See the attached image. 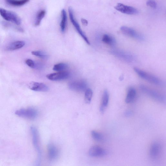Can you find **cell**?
I'll return each instance as SVG.
<instances>
[{
	"label": "cell",
	"mask_w": 166,
	"mask_h": 166,
	"mask_svg": "<svg viewBox=\"0 0 166 166\" xmlns=\"http://www.w3.org/2000/svg\"><path fill=\"white\" fill-rule=\"evenodd\" d=\"M134 71L141 78L149 82L158 85L162 86L163 85V81L156 76L149 74L137 68H134Z\"/></svg>",
	"instance_id": "1"
},
{
	"label": "cell",
	"mask_w": 166,
	"mask_h": 166,
	"mask_svg": "<svg viewBox=\"0 0 166 166\" xmlns=\"http://www.w3.org/2000/svg\"><path fill=\"white\" fill-rule=\"evenodd\" d=\"M31 131L32 136V143L38 154L36 164L37 165H39L41 161L42 155L39 145V132L36 128L34 126L31 127Z\"/></svg>",
	"instance_id": "2"
},
{
	"label": "cell",
	"mask_w": 166,
	"mask_h": 166,
	"mask_svg": "<svg viewBox=\"0 0 166 166\" xmlns=\"http://www.w3.org/2000/svg\"><path fill=\"white\" fill-rule=\"evenodd\" d=\"M0 14L5 20L12 22L18 25L21 24V19L14 12L0 8Z\"/></svg>",
	"instance_id": "3"
},
{
	"label": "cell",
	"mask_w": 166,
	"mask_h": 166,
	"mask_svg": "<svg viewBox=\"0 0 166 166\" xmlns=\"http://www.w3.org/2000/svg\"><path fill=\"white\" fill-rule=\"evenodd\" d=\"M16 115L20 117L30 119H33L37 115V112L36 110L32 108H23L16 111Z\"/></svg>",
	"instance_id": "4"
},
{
	"label": "cell",
	"mask_w": 166,
	"mask_h": 166,
	"mask_svg": "<svg viewBox=\"0 0 166 166\" xmlns=\"http://www.w3.org/2000/svg\"><path fill=\"white\" fill-rule=\"evenodd\" d=\"M140 89L143 93L156 100L157 101L162 103L165 102L166 99L165 96L155 91L152 90L143 85H141Z\"/></svg>",
	"instance_id": "5"
},
{
	"label": "cell",
	"mask_w": 166,
	"mask_h": 166,
	"mask_svg": "<svg viewBox=\"0 0 166 166\" xmlns=\"http://www.w3.org/2000/svg\"><path fill=\"white\" fill-rule=\"evenodd\" d=\"M68 10L70 20L73 25L75 27L79 34H80L81 36L82 37L86 43H87L88 45H90V43L89 42L88 38L87 37L85 34L84 33L82 30L81 29L80 26L77 21H76L75 19L72 8L71 7H69Z\"/></svg>",
	"instance_id": "6"
},
{
	"label": "cell",
	"mask_w": 166,
	"mask_h": 166,
	"mask_svg": "<svg viewBox=\"0 0 166 166\" xmlns=\"http://www.w3.org/2000/svg\"><path fill=\"white\" fill-rule=\"evenodd\" d=\"M111 53L122 60L128 63H132L135 61V58L134 56L124 51L114 50L111 51Z\"/></svg>",
	"instance_id": "7"
},
{
	"label": "cell",
	"mask_w": 166,
	"mask_h": 166,
	"mask_svg": "<svg viewBox=\"0 0 166 166\" xmlns=\"http://www.w3.org/2000/svg\"><path fill=\"white\" fill-rule=\"evenodd\" d=\"M115 8L118 11L128 15H136L138 14L139 12L134 7L121 3L117 4Z\"/></svg>",
	"instance_id": "8"
},
{
	"label": "cell",
	"mask_w": 166,
	"mask_h": 166,
	"mask_svg": "<svg viewBox=\"0 0 166 166\" xmlns=\"http://www.w3.org/2000/svg\"><path fill=\"white\" fill-rule=\"evenodd\" d=\"M122 33L127 36L132 37L137 40L143 41L145 40V37L132 28L126 26H122L121 28Z\"/></svg>",
	"instance_id": "9"
},
{
	"label": "cell",
	"mask_w": 166,
	"mask_h": 166,
	"mask_svg": "<svg viewBox=\"0 0 166 166\" xmlns=\"http://www.w3.org/2000/svg\"><path fill=\"white\" fill-rule=\"evenodd\" d=\"M70 74L67 71L59 72H58L51 73L46 76L48 79L52 81H60L66 79L69 77Z\"/></svg>",
	"instance_id": "10"
},
{
	"label": "cell",
	"mask_w": 166,
	"mask_h": 166,
	"mask_svg": "<svg viewBox=\"0 0 166 166\" xmlns=\"http://www.w3.org/2000/svg\"><path fill=\"white\" fill-rule=\"evenodd\" d=\"M107 154V152L104 149L97 146L92 147L89 151V156L94 157H104Z\"/></svg>",
	"instance_id": "11"
},
{
	"label": "cell",
	"mask_w": 166,
	"mask_h": 166,
	"mask_svg": "<svg viewBox=\"0 0 166 166\" xmlns=\"http://www.w3.org/2000/svg\"><path fill=\"white\" fill-rule=\"evenodd\" d=\"M69 87L72 90L78 92L85 91L87 89L86 83L83 81H73L69 84Z\"/></svg>",
	"instance_id": "12"
},
{
	"label": "cell",
	"mask_w": 166,
	"mask_h": 166,
	"mask_svg": "<svg viewBox=\"0 0 166 166\" xmlns=\"http://www.w3.org/2000/svg\"><path fill=\"white\" fill-rule=\"evenodd\" d=\"M161 146L159 143H154L151 146L149 151V155L151 158L154 160L158 158L161 154Z\"/></svg>",
	"instance_id": "13"
},
{
	"label": "cell",
	"mask_w": 166,
	"mask_h": 166,
	"mask_svg": "<svg viewBox=\"0 0 166 166\" xmlns=\"http://www.w3.org/2000/svg\"><path fill=\"white\" fill-rule=\"evenodd\" d=\"M31 90L37 92H46L49 90L48 87L44 83L32 81L28 84Z\"/></svg>",
	"instance_id": "14"
},
{
	"label": "cell",
	"mask_w": 166,
	"mask_h": 166,
	"mask_svg": "<svg viewBox=\"0 0 166 166\" xmlns=\"http://www.w3.org/2000/svg\"><path fill=\"white\" fill-rule=\"evenodd\" d=\"M48 151V158L51 161H53L57 158L59 154L58 149L53 144H49Z\"/></svg>",
	"instance_id": "15"
},
{
	"label": "cell",
	"mask_w": 166,
	"mask_h": 166,
	"mask_svg": "<svg viewBox=\"0 0 166 166\" xmlns=\"http://www.w3.org/2000/svg\"><path fill=\"white\" fill-rule=\"evenodd\" d=\"M110 96L107 90H105L103 93L101 105L100 106V110L102 114H104L107 107L109 101Z\"/></svg>",
	"instance_id": "16"
},
{
	"label": "cell",
	"mask_w": 166,
	"mask_h": 166,
	"mask_svg": "<svg viewBox=\"0 0 166 166\" xmlns=\"http://www.w3.org/2000/svg\"><path fill=\"white\" fill-rule=\"evenodd\" d=\"M136 96V90L132 87L129 88L127 91L125 102L127 104L132 103L134 100Z\"/></svg>",
	"instance_id": "17"
},
{
	"label": "cell",
	"mask_w": 166,
	"mask_h": 166,
	"mask_svg": "<svg viewBox=\"0 0 166 166\" xmlns=\"http://www.w3.org/2000/svg\"><path fill=\"white\" fill-rule=\"evenodd\" d=\"M25 43L23 41H17L13 42L8 46L7 50L9 51H14L18 50L24 47Z\"/></svg>",
	"instance_id": "18"
},
{
	"label": "cell",
	"mask_w": 166,
	"mask_h": 166,
	"mask_svg": "<svg viewBox=\"0 0 166 166\" xmlns=\"http://www.w3.org/2000/svg\"><path fill=\"white\" fill-rule=\"evenodd\" d=\"M103 42L108 45L114 46L116 44V40L114 37L108 34H105L102 38Z\"/></svg>",
	"instance_id": "19"
},
{
	"label": "cell",
	"mask_w": 166,
	"mask_h": 166,
	"mask_svg": "<svg viewBox=\"0 0 166 166\" xmlns=\"http://www.w3.org/2000/svg\"><path fill=\"white\" fill-rule=\"evenodd\" d=\"M61 21L60 23L61 31L64 32L66 30L67 22V15L66 11L63 9L61 11Z\"/></svg>",
	"instance_id": "20"
},
{
	"label": "cell",
	"mask_w": 166,
	"mask_h": 166,
	"mask_svg": "<svg viewBox=\"0 0 166 166\" xmlns=\"http://www.w3.org/2000/svg\"><path fill=\"white\" fill-rule=\"evenodd\" d=\"M30 0H6L8 3L14 6H21L28 3Z\"/></svg>",
	"instance_id": "21"
},
{
	"label": "cell",
	"mask_w": 166,
	"mask_h": 166,
	"mask_svg": "<svg viewBox=\"0 0 166 166\" xmlns=\"http://www.w3.org/2000/svg\"><path fill=\"white\" fill-rule=\"evenodd\" d=\"M45 13L46 12L44 10H41L38 12L34 23L35 26H37L40 25L43 19L45 17Z\"/></svg>",
	"instance_id": "22"
},
{
	"label": "cell",
	"mask_w": 166,
	"mask_h": 166,
	"mask_svg": "<svg viewBox=\"0 0 166 166\" xmlns=\"http://www.w3.org/2000/svg\"><path fill=\"white\" fill-rule=\"evenodd\" d=\"M91 135L94 140L98 142H102L105 140L104 136L101 133L93 130L91 132Z\"/></svg>",
	"instance_id": "23"
},
{
	"label": "cell",
	"mask_w": 166,
	"mask_h": 166,
	"mask_svg": "<svg viewBox=\"0 0 166 166\" xmlns=\"http://www.w3.org/2000/svg\"><path fill=\"white\" fill-rule=\"evenodd\" d=\"M68 68V65L64 63H59L54 65L53 70L56 72H61L64 71Z\"/></svg>",
	"instance_id": "24"
},
{
	"label": "cell",
	"mask_w": 166,
	"mask_h": 166,
	"mask_svg": "<svg viewBox=\"0 0 166 166\" xmlns=\"http://www.w3.org/2000/svg\"><path fill=\"white\" fill-rule=\"evenodd\" d=\"M93 92L90 88H87L85 91V101L87 104H90L91 101Z\"/></svg>",
	"instance_id": "25"
},
{
	"label": "cell",
	"mask_w": 166,
	"mask_h": 166,
	"mask_svg": "<svg viewBox=\"0 0 166 166\" xmlns=\"http://www.w3.org/2000/svg\"><path fill=\"white\" fill-rule=\"evenodd\" d=\"M32 55L39 57L43 59H47L48 58V56L47 54L41 51H33L32 52Z\"/></svg>",
	"instance_id": "26"
},
{
	"label": "cell",
	"mask_w": 166,
	"mask_h": 166,
	"mask_svg": "<svg viewBox=\"0 0 166 166\" xmlns=\"http://www.w3.org/2000/svg\"><path fill=\"white\" fill-rule=\"evenodd\" d=\"M147 6L153 9H156L157 6L156 2L154 0H148L146 2Z\"/></svg>",
	"instance_id": "27"
},
{
	"label": "cell",
	"mask_w": 166,
	"mask_h": 166,
	"mask_svg": "<svg viewBox=\"0 0 166 166\" xmlns=\"http://www.w3.org/2000/svg\"><path fill=\"white\" fill-rule=\"evenodd\" d=\"M25 63L28 66L32 68H34L35 67V64L34 62L31 59H27L25 61Z\"/></svg>",
	"instance_id": "28"
},
{
	"label": "cell",
	"mask_w": 166,
	"mask_h": 166,
	"mask_svg": "<svg viewBox=\"0 0 166 166\" xmlns=\"http://www.w3.org/2000/svg\"><path fill=\"white\" fill-rule=\"evenodd\" d=\"M133 114L131 110H127L125 111L124 113V115L125 116L129 117L131 116Z\"/></svg>",
	"instance_id": "29"
},
{
	"label": "cell",
	"mask_w": 166,
	"mask_h": 166,
	"mask_svg": "<svg viewBox=\"0 0 166 166\" xmlns=\"http://www.w3.org/2000/svg\"><path fill=\"white\" fill-rule=\"evenodd\" d=\"M81 22L82 23L83 25L84 26H87L88 25V21L85 19L82 18L81 20Z\"/></svg>",
	"instance_id": "30"
}]
</instances>
